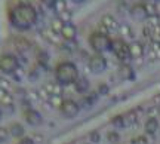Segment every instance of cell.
I'll return each instance as SVG.
<instances>
[{
	"instance_id": "cell-1",
	"label": "cell",
	"mask_w": 160,
	"mask_h": 144,
	"mask_svg": "<svg viewBox=\"0 0 160 144\" xmlns=\"http://www.w3.org/2000/svg\"><path fill=\"white\" fill-rule=\"evenodd\" d=\"M9 21L18 30H28L37 23V11L28 2L17 5L9 13Z\"/></svg>"
},
{
	"instance_id": "cell-2",
	"label": "cell",
	"mask_w": 160,
	"mask_h": 144,
	"mask_svg": "<svg viewBox=\"0 0 160 144\" xmlns=\"http://www.w3.org/2000/svg\"><path fill=\"white\" fill-rule=\"evenodd\" d=\"M79 69L74 63L70 61H64V63L58 64L57 70H55V79L59 85L62 86H68V85H74V82L79 77Z\"/></svg>"
},
{
	"instance_id": "cell-3",
	"label": "cell",
	"mask_w": 160,
	"mask_h": 144,
	"mask_svg": "<svg viewBox=\"0 0 160 144\" xmlns=\"http://www.w3.org/2000/svg\"><path fill=\"white\" fill-rule=\"evenodd\" d=\"M89 43H91L92 49L101 55L104 52L111 51L113 39H110L107 34H102V33H99V31H95V33H92L91 37H89Z\"/></svg>"
},
{
	"instance_id": "cell-4",
	"label": "cell",
	"mask_w": 160,
	"mask_h": 144,
	"mask_svg": "<svg viewBox=\"0 0 160 144\" xmlns=\"http://www.w3.org/2000/svg\"><path fill=\"white\" fill-rule=\"evenodd\" d=\"M111 51L116 54V57L119 58L123 64H128L131 59V52H129V45L123 39H113L111 43Z\"/></svg>"
},
{
	"instance_id": "cell-5",
	"label": "cell",
	"mask_w": 160,
	"mask_h": 144,
	"mask_svg": "<svg viewBox=\"0 0 160 144\" xmlns=\"http://www.w3.org/2000/svg\"><path fill=\"white\" fill-rule=\"evenodd\" d=\"M19 67V63H18L17 57H13L11 54H6L3 57H0V70L5 71V73H15Z\"/></svg>"
},
{
	"instance_id": "cell-6",
	"label": "cell",
	"mask_w": 160,
	"mask_h": 144,
	"mask_svg": "<svg viewBox=\"0 0 160 144\" xmlns=\"http://www.w3.org/2000/svg\"><path fill=\"white\" fill-rule=\"evenodd\" d=\"M88 67L91 70L92 73H95V75H99V73H102L104 70L107 69V59L102 57V55H93V57L89 58V63H88Z\"/></svg>"
},
{
	"instance_id": "cell-7",
	"label": "cell",
	"mask_w": 160,
	"mask_h": 144,
	"mask_svg": "<svg viewBox=\"0 0 160 144\" xmlns=\"http://www.w3.org/2000/svg\"><path fill=\"white\" fill-rule=\"evenodd\" d=\"M61 110V113H62L65 117H68V119H73L76 116L79 115L80 111V105L76 103L74 100H64L62 105L59 107Z\"/></svg>"
},
{
	"instance_id": "cell-8",
	"label": "cell",
	"mask_w": 160,
	"mask_h": 144,
	"mask_svg": "<svg viewBox=\"0 0 160 144\" xmlns=\"http://www.w3.org/2000/svg\"><path fill=\"white\" fill-rule=\"evenodd\" d=\"M129 13L137 21H145L148 18V13H147V9H145L144 3H135V5H132L131 9H129Z\"/></svg>"
},
{
	"instance_id": "cell-9",
	"label": "cell",
	"mask_w": 160,
	"mask_h": 144,
	"mask_svg": "<svg viewBox=\"0 0 160 144\" xmlns=\"http://www.w3.org/2000/svg\"><path fill=\"white\" fill-rule=\"evenodd\" d=\"M42 37L45 39L48 43H51V45H57V46H61V34L59 33H57V31H53V30L51 28V27H45V28H42Z\"/></svg>"
},
{
	"instance_id": "cell-10",
	"label": "cell",
	"mask_w": 160,
	"mask_h": 144,
	"mask_svg": "<svg viewBox=\"0 0 160 144\" xmlns=\"http://www.w3.org/2000/svg\"><path fill=\"white\" fill-rule=\"evenodd\" d=\"M24 117H25V122H28L30 125H33V126H40L43 123V117H42V115L37 110L27 109L25 113H24Z\"/></svg>"
},
{
	"instance_id": "cell-11",
	"label": "cell",
	"mask_w": 160,
	"mask_h": 144,
	"mask_svg": "<svg viewBox=\"0 0 160 144\" xmlns=\"http://www.w3.org/2000/svg\"><path fill=\"white\" fill-rule=\"evenodd\" d=\"M101 25H102L108 33H111V31H119V27H120V24L117 23V19H116L113 15H104V17L101 18Z\"/></svg>"
},
{
	"instance_id": "cell-12",
	"label": "cell",
	"mask_w": 160,
	"mask_h": 144,
	"mask_svg": "<svg viewBox=\"0 0 160 144\" xmlns=\"http://www.w3.org/2000/svg\"><path fill=\"white\" fill-rule=\"evenodd\" d=\"M61 37L62 40H76V36H77V28H76L74 24L71 23H67L64 24L62 30H61Z\"/></svg>"
},
{
	"instance_id": "cell-13",
	"label": "cell",
	"mask_w": 160,
	"mask_h": 144,
	"mask_svg": "<svg viewBox=\"0 0 160 144\" xmlns=\"http://www.w3.org/2000/svg\"><path fill=\"white\" fill-rule=\"evenodd\" d=\"M145 46L139 40H133L129 43V52H131V58H141L144 55Z\"/></svg>"
},
{
	"instance_id": "cell-14",
	"label": "cell",
	"mask_w": 160,
	"mask_h": 144,
	"mask_svg": "<svg viewBox=\"0 0 160 144\" xmlns=\"http://www.w3.org/2000/svg\"><path fill=\"white\" fill-rule=\"evenodd\" d=\"M89 86H91V83H89V80L86 79L85 76H79L77 80L74 82V89L79 94H86L89 91Z\"/></svg>"
},
{
	"instance_id": "cell-15",
	"label": "cell",
	"mask_w": 160,
	"mask_h": 144,
	"mask_svg": "<svg viewBox=\"0 0 160 144\" xmlns=\"http://www.w3.org/2000/svg\"><path fill=\"white\" fill-rule=\"evenodd\" d=\"M43 88L49 95H61L62 97V85H59L58 82H49Z\"/></svg>"
},
{
	"instance_id": "cell-16",
	"label": "cell",
	"mask_w": 160,
	"mask_h": 144,
	"mask_svg": "<svg viewBox=\"0 0 160 144\" xmlns=\"http://www.w3.org/2000/svg\"><path fill=\"white\" fill-rule=\"evenodd\" d=\"M119 75L122 79H126V80H133L135 79V71L132 70L129 64H122V67L119 69Z\"/></svg>"
},
{
	"instance_id": "cell-17",
	"label": "cell",
	"mask_w": 160,
	"mask_h": 144,
	"mask_svg": "<svg viewBox=\"0 0 160 144\" xmlns=\"http://www.w3.org/2000/svg\"><path fill=\"white\" fill-rule=\"evenodd\" d=\"M144 128H145V132L148 134V135H156L157 129H159V121L156 117H148Z\"/></svg>"
},
{
	"instance_id": "cell-18",
	"label": "cell",
	"mask_w": 160,
	"mask_h": 144,
	"mask_svg": "<svg viewBox=\"0 0 160 144\" xmlns=\"http://www.w3.org/2000/svg\"><path fill=\"white\" fill-rule=\"evenodd\" d=\"M36 59H37L39 65H42L43 69H46V67H48V63H49V55H48L45 51L39 49V51L36 52Z\"/></svg>"
},
{
	"instance_id": "cell-19",
	"label": "cell",
	"mask_w": 160,
	"mask_h": 144,
	"mask_svg": "<svg viewBox=\"0 0 160 144\" xmlns=\"http://www.w3.org/2000/svg\"><path fill=\"white\" fill-rule=\"evenodd\" d=\"M119 33L123 39H133V30L128 24H122L119 27Z\"/></svg>"
},
{
	"instance_id": "cell-20",
	"label": "cell",
	"mask_w": 160,
	"mask_h": 144,
	"mask_svg": "<svg viewBox=\"0 0 160 144\" xmlns=\"http://www.w3.org/2000/svg\"><path fill=\"white\" fill-rule=\"evenodd\" d=\"M123 117H125V123L126 126H129V125H135L138 122V113L135 111V110H131V111H128L126 115H123Z\"/></svg>"
},
{
	"instance_id": "cell-21",
	"label": "cell",
	"mask_w": 160,
	"mask_h": 144,
	"mask_svg": "<svg viewBox=\"0 0 160 144\" xmlns=\"http://www.w3.org/2000/svg\"><path fill=\"white\" fill-rule=\"evenodd\" d=\"M53 11L57 12L58 15L62 13V12H65V11H68V3H67V0H57L55 5H53Z\"/></svg>"
},
{
	"instance_id": "cell-22",
	"label": "cell",
	"mask_w": 160,
	"mask_h": 144,
	"mask_svg": "<svg viewBox=\"0 0 160 144\" xmlns=\"http://www.w3.org/2000/svg\"><path fill=\"white\" fill-rule=\"evenodd\" d=\"M46 103L49 104L51 107H57V109H59V107L62 105L64 100H62V97H61V95H51V97H49V100H48Z\"/></svg>"
},
{
	"instance_id": "cell-23",
	"label": "cell",
	"mask_w": 160,
	"mask_h": 144,
	"mask_svg": "<svg viewBox=\"0 0 160 144\" xmlns=\"http://www.w3.org/2000/svg\"><path fill=\"white\" fill-rule=\"evenodd\" d=\"M9 132L13 135V137H22L24 135V128L19 125V123H12L11 128H9Z\"/></svg>"
},
{
	"instance_id": "cell-24",
	"label": "cell",
	"mask_w": 160,
	"mask_h": 144,
	"mask_svg": "<svg viewBox=\"0 0 160 144\" xmlns=\"http://www.w3.org/2000/svg\"><path fill=\"white\" fill-rule=\"evenodd\" d=\"M61 48L67 52H74L77 51V43L76 40H64V43H61Z\"/></svg>"
},
{
	"instance_id": "cell-25",
	"label": "cell",
	"mask_w": 160,
	"mask_h": 144,
	"mask_svg": "<svg viewBox=\"0 0 160 144\" xmlns=\"http://www.w3.org/2000/svg\"><path fill=\"white\" fill-rule=\"evenodd\" d=\"M144 5H145V9H147V13H148V17H154V15H159V9H157V5H156V3L147 2V3H144Z\"/></svg>"
},
{
	"instance_id": "cell-26",
	"label": "cell",
	"mask_w": 160,
	"mask_h": 144,
	"mask_svg": "<svg viewBox=\"0 0 160 144\" xmlns=\"http://www.w3.org/2000/svg\"><path fill=\"white\" fill-rule=\"evenodd\" d=\"M62 27H64V23L59 19V18H53L51 21V28L53 30V31H57V33H61V30H62Z\"/></svg>"
},
{
	"instance_id": "cell-27",
	"label": "cell",
	"mask_w": 160,
	"mask_h": 144,
	"mask_svg": "<svg viewBox=\"0 0 160 144\" xmlns=\"http://www.w3.org/2000/svg\"><path fill=\"white\" fill-rule=\"evenodd\" d=\"M17 48L19 49V52L21 51H27V49H30L31 48V45H30V42H27L24 37H21V39H17Z\"/></svg>"
},
{
	"instance_id": "cell-28",
	"label": "cell",
	"mask_w": 160,
	"mask_h": 144,
	"mask_svg": "<svg viewBox=\"0 0 160 144\" xmlns=\"http://www.w3.org/2000/svg\"><path fill=\"white\" fill-rule=\"evenodd\" d=\"M145 25H150V27H160V17L159 15L148 17L145 19Z\"/></svg>"
},
{
	"instance_id": "cell-29",
	"label": "cell",
	"mask_w": 160,
	"mask_h": 144,
	"mask_svg": "<svg viewBox=\"0 0 160 144\" xmlns=\"http://www.w3.org/2000/svg\"><path fill=\"white\" fill-rule=\"evenodd\" d=\"M113 125L117 128H125L126 123H125V117H123V115L120 116H116L114 119H113Z\"/></svg>"
},
{
	"instance_id": "cell-30",
	"label": "cell",
	"mask_w": 160,
	"mask_h": 144,
	"mask_svg": "<svg viewBox=\"0 0 160 144\" xmlns=\"http://www.w3.org/2000/svg\"><path fill=\"white\" fill-rule=\"evenodd\" d=\"M58 18H59L64 24L70 23V21H71V11H65V12H62V13H59Z\"/></svg>"
},
{
	"instance_id": "cell-31",
	"label": "cell",
	"mask_w": 160,
	"mask_h": 144,
	"mask_svg": "<svg viewBox=\"0 0 160 144\" xmlns=\"http://www.w3.org/2000/svg\"><path fill=\"white\" fill-rule=\"evenodd\" d=\"M107 140H108L110 143H117L120 140V134H117L116 131H111V132L107 134Z\"/></svg>"
},
{
	"instance_id": "cell-32",
	"label": "cell",
	"mask_w": 160,
	"mask_h": 144,
	"mask_svg": "<svg viewBox=\"0 0 160 144\" xmlns=\"http://www.w3.org/2000/svg\"><path fill=\"white\" fill-rule=\"evenodd\" d=\"M108 92H110L108 85H105V83H101V85L98 86V95H107Z\"/></svg>"
},
{
	"instance_id": "cell-33",
	"label": "cell",
	"mask_w": 160,
	"mask_h": 144,
	"mask_svg": "<svg viewBox=\"0 0 160 144\" xmlns=\"http://www.w3.org/2000/svg\"><path fill=\"white\" fill-rule=\"evenodd\" d=\"M33 141H34L36 144H42V143H45V138H43V135H40V134H34V135H33Z\"/></svg>"
},
{
	"instance_id": "cell-34",
	"label": "cell",
	"mask_w": 160,
	"mask_h": 144,
	"mask_svg": "<svg viewBox=\"0 0 160 144\" xmlns=\"http://www.w3.org/2000/svg\"><path fill=\"white\" fill-rule=\"evenodd\" d=\"M132 144H147V140H145V137H137V138H133L131 141Z\"/></svg>"
},
{
	"instance_id": "cell-35",
	"label": "cell",
	"mask_w": 160,
	"mask_h": 144,
	"mask_svg": "<svg viewBox=\"0 0 160 144\" xmlns=\"http://www.w3.org/2000/svg\"><path fill=\"white\" fill-rule=\"evenodd\" d=\"M99 132H97V131H93V132H91V141L92 143H98L99 141Z\"/></svg>"
},
{
	"instance_id": "cell-36",
	"label": "cell",
	"mask_w": 160,
	"mask_h": 144,
	"mask_svg": "<svg viewBox=\"0 0 160 144\" xmlns=\"http://www.w3.org/2000/svg\"><path fill=\"white\" fill-rule=\"evenodd\" d=\"M18 144H36L33 141V138H27V137H22V138L18 141Z\"/></svg>"
},
{
	"instance_id": "cell-37",
	"label": "cell",
	"mask_w": 160,
	"mask_h": 144,
	"mask_svg": "<svg viewBox=\"0 0 160 144\" xmlns=\"http://www.w3.org/2000/svg\"><path fill=\"white\" fill-rule=\"evenodd\" d=\"M42 2H43V5H45L46 8H52V9H53V5H55L57 0H42Z\"/></svg>"
},
{
	"instance_id": "cell-38",
	"label": "cell",
	"mask_w": 160,
	"mask_h": 144,
	"mask_svg": "<svg viewBox=\"0 0 160 144\" xmlns=\"http://www.w3.org/2000/svg\"><path fill=\"white\" fill-rule=\"evenodd\" d=\"M6 137H8V131L6 129H0V140H6Z\"/></svg>"
},
{
	"instance_id": "cell-39",
	"label": "cell",
	"mask_w": 160,
	"mask_h": 144,
	"mask_svg": "<svg viewBox=\"0 0 160 144\" xmlns=\"http://www.w3.org/2000/svg\"><path fill=\"white\" fill-rule=\"evenodd\" d=\"M120 3H122V5H126V6H128V5H131V3H132V0H120Z\"/></svg>"
},
{
	"instance_id": "cell-40",
	"label": "cell",
	"mask_w": 160,
	"mask_h": 144,
	"mask_svg": "<svg viewBox=\"0 0 160 144\" xmlns=\"http://www.w3.org/2000/svg\"><path fill=\"white\" fill-rule=\"evenodd\" d=\"M154 103H156V104H159V105H160V94H157V95L154 97Z\"/></svg>"
},
{
	"instance_id": "cell-41",
	"label": "cell",
	"mask_w": 160,
	"mask_h": 144,
	"mask_svg": "<svg viewBox=\"0 0 160 144\" xmlns=\"http://www.w3.org/2000/svg\"><path fill=\"white\" fill-rule=\"evenodd\" d=\"M71 2H73V3H77V5H80V3H83L85 0H71Z\"/></svg>"
},
{
	"instance_id": "cell-42",
	"label": "cell",
	"mask_w": 160,
	"mask_h": 144,
	"mask_svg": "<svg viewBox=\"0 0 160 144\" xmlns=\"http://www.w3.org/2000/svg\"><path fill=\"white\" fill-rule=\"evenodd\" d=\"M2 116H3V113H2V110H0V121H2Z\"/></svg>"
},
{
	"instance_id": "cell-43",
	"label": "cell",
	"mask_w": 160,
	"mask_h": 144,
	"mask_svg": "<svg viewBox=\"0 0 160 144\" xmlns=\"http://www.w3.org/2000/svg\"><path fill=\"white\" fill-rule=\"evenodd\" d=\"M156 2H160V0H156Z\"/></svg>"
}]
</instances>
